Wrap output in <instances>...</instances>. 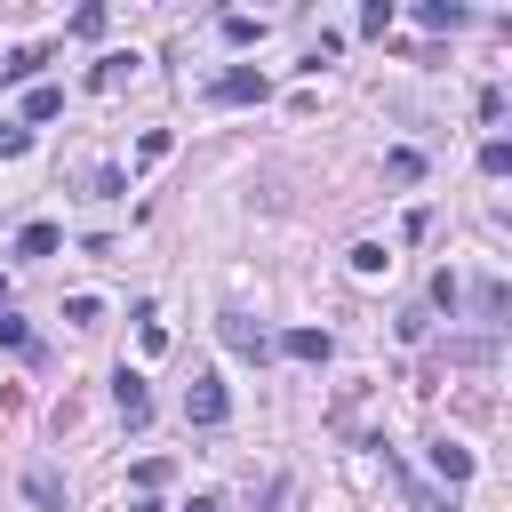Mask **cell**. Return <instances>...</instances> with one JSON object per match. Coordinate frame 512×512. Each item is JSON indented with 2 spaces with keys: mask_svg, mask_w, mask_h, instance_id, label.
<instances>
[{
  "mask_svg": "<svg viewBox=\"0 0 512 512\" xmlns=\"http://www.w3.org/2000/svg\"><path fill=\"white\" fill-rule=\"evenodd\" d=\"M224 416H232V400H224V376H216V368H192V384H184V424L216 432Z\"/></svg>",
  "mask_w": 512,
  "mask_h": 512,
  "instance_id": "cell-1",
  "label": "cell"
},
{
  "mask_svg": "<svg viewBox=\"0 0 512 512\" xmlns=\"http://www.w3.org/2000/svg\"><path fill=\"white\" fill-rule=\"evenodd\" d=\"M112 408H120V424H128V432H144V424H152V392H144V376H136V368H120V376H112Z\"/></svg>",
  "mask_w": 512,
  "mask_h": 512,
  "instance_id": "cell-2",
  "label": "cell"
},
{
  "mask_svg": "<svg viewBox=\"0 0 512 512\" xmlns=\"http://www.w3.org/2000/svg\"><path fill=\"white\" fill-rule=\"evenodd\" d=\"M272 96V80L256 72V64H232L224 80H216V104H264Z\"/></svg>",
  "mask_w": 512,
  "mask_h": 512,
  "instance_id": "cell-3",
  "label": "cell"
},
{
  "mask_svg": "<svg viewBox=\"0 0 512 512\" xmlns=\"http://www.w3.org/2000/svg\"><path fill=\"white\" fill-rule=\"evenodd\" d=\"M216 336H224L232 352H248V360H264V352H272V336H264L248 312H224V320H216Z\"/></svg>",
  "mask_w": 512,
  "mask_h": 512,
  "instance_id": "cell-4",
  "label": "cell"
},
{
  "mask_svg": "<svg viewBox=\"0 0 512 512\" xmlns=\"http://www.w3.org/2000/svg\"><path fill=\"white\" fill-rule=\"evenodd\" d=\"M280 352H288V360H312V368H320V360L336 352V336H328V328H288V336H280Z\"/></svg>",
  "mask_w": 512,
  "mask_h": 512,
  "instance_id": "cell-5",
  "label": "cell"
},
{
  "mask_svg": "<svg viewBox=\"0 0 512 512\" xmlns=\"http://www.w3.org/2000/svg\"><path fill=\"white\" fill-rule=\"evenodd\" d=\"M432 472H440L448 488H464V480H472V448H456V440H432Z\"/></svg>",
  "mask_w": 512,
  "mask_h": 512,
  "instance_id": "cell-6",
  "label": "cell"
},
{
  "mask_svg": "<svg viewBox=\"0 0 512 512\" xmlns=\"http://www.w3.org/2000/svg\"><path fill=\"white\" fill-rule=\"evenodd\" d=\"M24 488H32V504L64 512V472H56V464H32V472H24Z\"/></svg>",
  "mask_w": 512,
  "mask_h": 512,
  "instance_id": "cell-7",
  "label": "cell"
},
{
  "mask_svg": "<svg viewBox=\"0 0 512 512\" xmlns=\"http://www.w3.org/2000/svg\"><path fill=\"white\" fill-rule=\"evenodd\" d=\"M464 16H472L464 0H424V8H416V24H424V32H456Z\"/></svg>",
  "mask_w": 512,
  "mask_h": 512,
  "instance_id": "cell-8",
  "label": "cell"
},
{
  "mask_svg": "<svg viewBox=\"0 0 512 512\" xmlns=\"http://www.w3.org/2000/svg\"><path fill=\"white\" fill-rule=\"evenodd\" d=\"M56 248H64L56 224H24V232H16V256H56Z\"/></svg>",
  "mask_w": 512,
  "mask_h": 512,
  "instance_id": "cell-9",
  "label": "cell"
},
{
  "mask_svg": "<svg viewBox=\"0 0 512 512\" xmlns=\"http://www.w3.org/2000/svg\"><path fill=\"white\" fill-rule=\"evenodd\" d=\"M384 176H392V184H416V176H424V152L392 144V152H384Z\"/></svg>",
  "mask_w": 512,
  "mask_h": 512,
  "instance_id": "cell-10",
  "label": "cell"
},
{
  "mask_svg": "<svg viewBox=\"0 0 512 512\" xmlns=\"http://www.w3.org/2000/svg\"><path fill=\"white\" fill-rule=\"evenodd\" d=\"M224 40H232V48H248V40H264V16H240V8H232V16H224Z\"/></svg>",
  "mask_w": 512,
  "mask_h": 512,
  "instance_id": "cell-11",
  "label": "cell"
},
{
  "mask_svg": "<svg viewBox=\"0 0 512 512\" xmlns=\"http://www.w3.org/2000/svg\"><path fill=\"white\" fill-rule=\"evenodd\" d=\"M40 64H48V48H16V56H8V64H0V80H32V72H40Z\"/></svg>",
  "mask_w": 512,
  "mask_h": 512,
  "instance_id": "cell-12",
  "label": "cell"
},
{
  "mask_svg": "<svg viewBox=\"0 0 512 512\" xmlns=\"http://www.w3.org/2000/svg\"><path fill=\"white\" fill-rule=\"evenodd\" d=\"M56 112H64V88H32L24 96V120H56Z\"/></svg>",
  "mask_w": 512,
  "mask_h": 512,
  "instance_id": "cell-13",
  "label": "cell"
},
{
  "mask_svg": "<svg viewBox=\"0 0 512 512\" xmlns=\"http://www.w3.org/2000/svg\"><path fill=\"white\" fill-rule=\"evenodd\" d=\"M64 320H72V328H96L104 304H96V296H64Z\"/></svg>",
  "mask_w": 512,
  "mask_h": 512,
  "instance_id": "cell-14",
  "label": "cell"
},
{
  "mask_svg": "<svg viewBox=\"0 0 512 512\" xmlns=\"http://www.w3.org/2000/svg\"><path fill=\"white\" fill-rule=\"evenodd\" d=\"M128 64H136V56H104L88 80H96V88H120V80H128Z\"/></svg>",
  "mask_w": 512,
  "mask_h": 512,
  "instance_id": "cell-15",
  "label": "cell"
},
{
  "mask_svg": "<svg viewBox=\"0 0 512 512\" xmlns=\"http://www.w3.org/2000/svg\"><path fill=\"white\" fill-rule=\"evenodd\" d=\"M480 168H488V176H504V168H512V144H504V136H488V144H480Z\"/></svg>",
  "mask_w": 512,
  "mask_h": 512,
  "instance_id": "cell-16",
  "label": "cell"
},
{
  "mask_svg": "<svg viewBox=\"0 0 512 512\" xmlns=\"http://www.w3.org/2000/svg\"><path fill=\"white\" fill-rule=\"evenodd\" d=\"M384 264H392L384 240H360V248H352V272H384Z\"/></svg>",
  "mask_w": 512,
  "mask_h": 512,
  "instance_id": "cell-17",
  "label": "cell"
},
{
  "mask_svg": "<svg viewBox=\"0 0 512 512\" xmlns=\"http://www.w3.org/2000/svg\"><path fill=\"white\" fill-rule=\"evenodd\" d=\"M136 488H144V496L168 488V456H144V464H136Z\"/></svg>",
  "mask_w": 512,
  "mask_h": 512,
  "instance_id": "cell-18",
  "label": "cell"
},
{
  "mask_svg": "<svg viewBox=\"0 0 512 512\" xmlns=\"http://www.w3.org/2000/svg\"><path fill=\"white\" fill-rule=\"evenodd\" d=\"M24 144H32V128H24V120H0V160H16Z\"/></svg>",
  "mask_w": 512,
  "mask_h": 512,
  "instance_id": "cell-19",
  "label": "cell"
},
{
  "mask_svg": "<svg viewBox=\"0 0 512 512\" xmlns=\"http://www.w3.org/2000/svg\"><path fill=\"white\" fill-rule=\"evenodd\" d=\"M0 344H8V352H32V328H24L16 312H0Z\"/></svg>",
  "mask_w": 512,
  "mask_h": 512,
  "instance_id": "cell-20",
  "label": "cell"
},
{
  "mask_svg": "<svg viewBox=\"0 0 512 512\" xmlns=\"http://www.w3.org/2000/svg\"><path fill=\"white\" fill-rule=\"evenodd\" d=\"M360 32H392V0H368L360 8Z\"/></svg>",
  "mask_w": 512,
  "mask_h": 512,
  "instance_id": "cell-21",
  "label": "cell"
},
{
  "mask_svg": "<svg viewBox=\"0 0 512 512\" xmlns=\"http://www.w3.org/2000/svg\"><path fill=\"white\" fill-rule=\"evenodd\" d=\"M184 512H216V496H192V504H184Z\"/></svg>",
  "mask_w": 512,
  "mask_h": 512,
  "instance_id": "cell-22",
  "label": "cell"
},
{
  "mask_svg": "<svg viewBox=\"0 0 512 512\" xmlns=\"http://www.w3.org/2000/svg\"><path fill=\"white\" fill-rule=\"evenodd\" d=\"M416 512H440V504H432V496H416Z\"/></svg>",
  "mask_w": 512,
  "mask_h": 512,
  "instance_id": "cell-23",
  "label": "cell"
},
{
  "mask_svg": "<svg viewBox=\"0 0 512 512\" xmlns=\"http://www.w3.org/2000/svg\"><path fill=\"white\" fill-rule=\"evenodd\" d=\"M0 296H8V280H0Z\"/></svg>",
  "mask_w": 512,
  "mask_h": 512,
  "instance_id": "cell-24",
  "label": "cell"
}]
</instances>
